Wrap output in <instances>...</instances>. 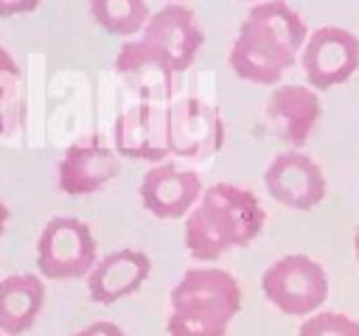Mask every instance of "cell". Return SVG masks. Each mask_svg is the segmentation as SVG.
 I'll use <instances>...</instances> for the list:
<instances>
[{"mask_svg": "<svg viewBox=\"0 0 359 336\" xmlns=\"http://www.w3.org/2000/svg\"><path fill=\"white\" fill-rule=\"evenodd\" d=\"M171 3H182V0H171Z\"/></svg>", "mask_w": 359, "mask_h": 336, "instance_id": "d4e9b609", "label": "cell"}, {"mask_svg": "<svg viewBox=\"0 0 359 336\" xmlns=\"http://www.w3.org/2000/svg\"><path fill=\"white\" fill-rule=\"evenodd\" d=\"M300 64L309 87L331 90L345 84L359 70V39L339 25H323L309 34Z\"/></svg>", "mask_w": 359, "mask_h": 336, "instance_id": "8992f818", "label": "cell"}, {"mask_svg": "<svg viewBox=\"0 0 359 336\" xmlns=\"http://www.w3.org/2000/svg\"><path fill=\"white\" fill-rule=\"evenodd\" d=\"M168 302V336H224L230 319L241 311V288L224 269L194 266L174 283Z\"/></svg>", "mask_w": 359, "mask_h": 336, "instance_id": "3957f363", "label": "cell"}, {"mask_svg": "<svg viewBox=\"0 0 359 336\" xmlns=\"http://www.w3.org/2000/svg\"><path fill=\"white\" fill-rule=\"evenodd\" d=\"M151 272V260L143 249H115L93 266L87 274V291L98 305H112L146 283Z\"/></svg>", "mask_w": 359, "mask_h": 336, "instance_id": "5bb4252c", "label": "cell"}, {"mask_svg": "<svg viewBox=\"0 0 359 336\" xmlns=\"http://www.w3.org/2000/svg\"><path fill=\"white\" fill-rule=\"evenodd\" d=\"M168 151L188 160L213 157L224 146V123L216 106L199 98H182L165 109Z\"/></svg>", "mask_w": 359, "mask_h": 336, "instance_id": "ba28073f", "label": "cell"}, {"mask_svg": "<svg viewBox=\"0 0 359 336\" xmlns=\"http://www.w3.org/2000/svg\"><path fill=\"white\" fill-rule=\"evenodd\" d=\"M264 188L266 193L292 210H311L325 199L328 182L323 168L300 148L280 151L272 157V162L264 171Z\"/></svg>", "mask_w": 359, "mask_h": 336, "instance_id": "9c48e42d", "label": "cell"}, {"mask_svg": "<svg viewBox=\"0 0 359 336\" xmlns=\"http://www.w3.org/2000/svg\"><path fill=\"white\" fill-rule=\"evenodd\" d=\"M20 67L14 62V56L0 45V104H6L11 95H14V87L20 81Z\"/></svg>", "mask_w": 359, "mask_h": 336, "instance_id": "d6986e66", "label": "cell"}, {"mask_svg": "<svg viewBox=\"0 0 359 336\" xmlns=\"http://www.w3.org/2000/svg\"><path fill=\"white\" fill-rule=\"evenodd\" d=\"M297 336H359V322L339 311H317L303 319Z\"/></svg>", "mask_w": 359, "mask_h": 336, "instance_id": "ac0fdd59", "label": "cell"}, {"mask_svg": "<svg viewBox=\"0 0 359 336\" xmlns=\"http://www.w3.org/2000/svg\"><path fill=\"white\" fill-rule=\"evenodd\" d=\"M73 336H123V330H121V325H115V322H109V319H98V322H93V325L76 330Z\"/></svg>", "mask_w": 359, "mask_h": 336, "instance_id": "ffe728a7", "label": "cell"}, {"mask_svg": "<svg viewBox=\"0 0 359 336\" xmlns=\"http://www.w3.org/2000/svg\"><path fill=\"white\" fill-rule=\"evenodd\" d=\"M320 95L306 84H278L266 101V118L272 120L278 137L292 148L306 146L314 126L320 123Z\"/></svg>", "mask_w": 359, "mask_h": 336, "instance_id": "4fadbf2b", "label": "cell"}, {"mask_svg": "<svg viewBox=\"0 0 359 336\" xmlns=\"http://www.w3.org/2000/svg\"><path fill=\"white\" fill-rule=\"evenodd\" d=\"M118 171H121L118 151L95 137L65 148L56 168V185L67 196H87L101 190L107 182H112Z\"/></svg>", "mask_w": 359, "mask_h": 336, "instance_id": "8fae6325", "label": "cell"}, {"mask_svg": "<svg viewBox=\"0 0 359 336\" xmlns=\"http://www.w3.org/2000/svg\"><path fill=\"white\" fill-rule=\"evenodd\" d=\"M202 176L171 160L151 165L140 179V202L157 218H185L202 199Z\"/></svg>", "mask_w": 359, "mask_h": 336, "instance_id": "30bf717a", "label": "cell"}, {"mask_svg": "<svg viewBox=\"0 0 359 336\" xmlns=\"http://www.w3.org/2000/svg\"><path fill=\"white\" fill-rule=\"evenodd\" d=\"M115 70L126 78V84L132 90H137L143 98H165L171 95V84H174V70L140 39H126L118 50L115 59Z\"/></svg>", "mask_w": 359, "mask_h": 336, "instance_id": "9a60e30c", "label": "cell"}, {"mask_svg": "<svg viewBox=\"0 0 359 336\" xmlns=\"http://www.w3.org/2000/svg\"><path fill=\"white\" fill-rule=\"evenodd\" d=\"M0 336H6V333H0Z\"/></svg>", "mask_w": 359, "mask_h": 336, "instance_id": "4316f807", "label": "cell"}, {"mask_svg": "<svg viewBox=\"0 0 359 336\" xmlns=\"http://www.w3.org/2000/svg\"><path fill=\"white\" fill-rule=\"evenodd\" d=\"M0 235H3V230H0Z\"/></svg>", "mask_w": 359, "mask_h": 336, "instance_id": "484cf974", "label": "cell"}, {"mask_svg": "<svg viewBox=\"0 0 359 336\" xmlns=\"http://www.w3.org/2000/svg\"><path fill=\"white\" fill-rule=\"evenodd\" d=\"M115 151L129 160L163 162L168 151V118L165 109L151 104H135L115 120Z\"/></svg>", "mask_w": 359, "mask_h": 336, "instance_id": "7c38bea8", "label": "cell"}, {"mask_svg": "<svg viewBox=\"0 0 359 336\" xmlns=\"http://www.w3.org/2000/svg\"><path fill=\"white\" fill-rule=\"evenodd\" d=\"M140 39L174 73H182L194 64L199 48L205 45V31L185 3H168L160 11H151V20L146 22Z\"/></svg>", "mask_w": 359, "mask_h": 336, "instance_id": "52a82bcc", "label": "cell"}, {"mask_svg": "<svg viewBox=\"0 0 359 336\" xmlns=\"http://www.w3.org/2000/svg\"><path fill=\"white\" fill-rule=\"evenodd\" d=\"M261 291L286 316H311L328 300V274L309 255H283L264 269Z\"/></svg>", "mask_w": 359, "mask_h": 336, "instance_id": "5b68a950", "label": "cell"}, {"mask_svg": "<svg viewBox=\"0 0 359 336\" xmlns=\"http://www.w3.org/2000/svg\"><path fill=\"white\" fill-rule=\"evenodd\" d=\"M353 249H356V260H359V230H356V235H353Z\"/></svg>", "mask_w": 359, "mask_h": 336, "instance_id": "603a6c76", "label": "cell"}, {"mask_svg": "<svg viewBox=\"0 0 359 336\" xmlns=\"http://www.w3.org/2000/svg\"><path fill=\"white\" fill-rule=\"evenodd\" d=\"M250 3H264V0H250Z\"/></svg>", "mask_w": 359, "mask_h": 336, "instance_id": "cb8c5ba5", "label": "cell"}, {"mask_svg": "<svg viewBox=\"0 0 359 336\" xmlns=\"http://www.w3.org/2000/svg\"><path fill=\"white\" fill-rule=\"evenodd\" d=\"M266 224V213L255 193L233 182L205 188L199 204L185 216V249L208 263L230 249L252 244Z\"/></svg>", "mask_w": 359, "mask_h": 336, "instance_id": "7a4b0ae2", "label": "cell"}, {"mask_svg": "<svg viewBox=\"0 0 359 336\" xmlns=\"http://www.w3.org/2000/svg\"><path fill=\"white\" fill-rule=\"evenodd\" d=\"M6 221H8V207H6L3 199H0V230H6Z\"/></svg>", "mask_w": 359, "mask_h": 336, "instance_id": "7402d4cb", "label": "cell"}, {"mask_svg": "<svg viewBox=\"0 0 359 336\" xmlns=\"http://www.w3.org/2000/svg\"><path fill=\"white\" fill-rule=\"evenodd\" d=\"M306 39L309 28L289 3H255L230 45V70L250 84H278L303 53Z\"/></svg>", "mask_w": 359, "mask_h": 336, "instance_id": "6da1fadb", "label": "cell"}, {"mask_svg": "<svg viewBox=\"0 0 359 336\" xmlns=\"http://www.w3.org/2000/svg\"><path fill=\"white\" fill-rule=\"evenodd\" d=\"M45 305V283L39 274L14 272L0 280V333L22 336Z\"/></svg>", "mask_w": 359, "mask_h": 336, "instance_id": "2e32d148", "label": "cell"}, {"mask_svg": "<svg viewBox=\"0 0 359 336\" xmlns=\"http://www.w3.org/2000/svg\"><path fill=\"white\" fill-rule=\"evenodd\" d=\"M42 0H0V17H17V14H31L36 11Z\"/></svg>", "mask_w": 359, "mask_h": 336, "instance_id": "44dd1931", "label": "cell"}, {"mask_svg": "<svg viewBox=\"0 0 359 336\" xmlns=\"http://www.w3.org/2000/svg\"><path fill=\"white\" fill-rule=\"evenodd\" d=\"M98 263L93 230L73 216H53L36 238V269L45 280H79Z\"/></svg>", "mask_w": 359, "mask_h": 336, "instance_id": "277c9868", "label": "cell"}, {"mask_svg": "<svg viewBox=\"0 0 359 336\" xmlns=\"http://www.w3.org/2000/svg\"><path fill=\"white\" fill-rule=\"evenodd\" d=\"M90 14L107 34L126 39H135V34L140 36L151 20L146 0H90Z\"/></svg>", "mask_w": 359, "mask_h": 336, "instance_id": "e0dca14e", "label": "cell"}]
</instances>
